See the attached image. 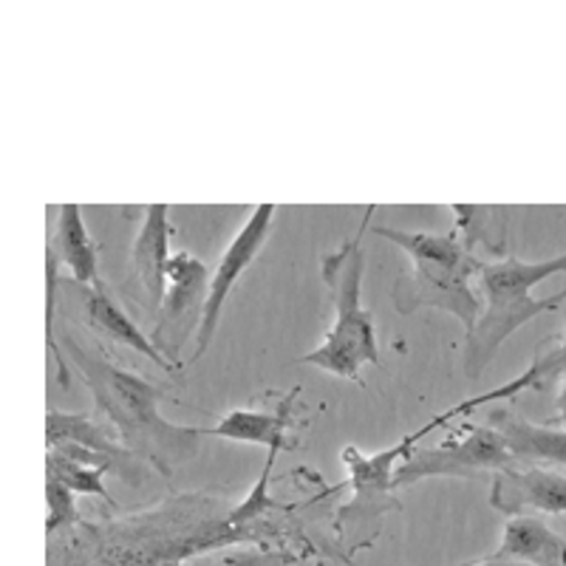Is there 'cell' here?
Returning a JSON list of instances; mask_svg holds the SVG:
<instances>
[{"mask_svg":"<svg viewBox=\"0 0 566 566\" xmlns=\"http://www.w3.org/2000/svg\"><path fill=\"white\" fill-rule=\"evenodd\" d=\"M63 354H69L88 391L97 399L103 417L119 433V442L134 453L139 462L159 470L161 476H174L176 464L187 462L199 453L205 428L174 424L159 413L161 391L142 380L139 374L114 366L99 354L83 348V343L71 335L63 337Z\"/></svg>","mask_w":566,"mask_h":566,"instance_id":"cell-1","label":"cell"},{"mask_svg":"<svg viewBox=\"0 0 566 566\" xmlns=\"http://www.w3.org/2000/svg\"><path fill=\"white\" fill-rule=\"evenodd\" d=\"M482 315L464 340V371L479 380L510 337L544 312L566 303V252L547 261L504 258L479 270Z\"/></svg>","mask_w":566,"mask_h":566,"instance_id":"cell-2","label":"cell"},{"mask_svg":"<svg viewBox=\"0 0 566 566\" xmlns=\"http://www.w3.org/2000/svg\"><path fill=\"white\" fill-rule=\"evenodd\" d=\"M374 235L402 247L411 255V272L394 283V306L399 315H413L422 306H431V310L451 312L468 332L473 328L482 315V301L470 286V277L479 275L482 261L462 244L457 232L433 235V232L374 227Z\"/></svg>","mask_w":566,"mask_h":566,"instance_id":"cell-3","label":"cell"},{"mask_svg":"<svg viewBox=\"0 0 566 566\" xmlns=\"http://www.w3.org/2000/svg\"><path fill=\"white\" fill-rule=\"evenodd\" d=\"M371 212L374 207H368L357 235L346 239L335 252L323 258V281L335 292V323L315 352L297 357L301 366H315L352 382H360L363 366L380 363L374 315L363 306V272H366L363 232H366Z\"/></svg>","mask_w":566,"mask_h":566,"instance_id":"cell-4","label":"cell"},{"mask_svg":"<svg viewBox=\"0 0 566 566\" xmlns=\"http://www.w3.org/2000/svg\"><path fill=\"white\" fill-rule=\"evenodd\" d=\"M513 464L515 459L510 457L507 444L490 424H464L462 433L439 448H413L394 470V488H408L437 476L476 479Z\"/></svg>","mask_w":566,"mask_h":566,"instance_id":"cell-5","label":"cell"},{"mask_svg":"<svg viewBox=\"0 0 566 566\" xmlns=\"http://www.w3.org/2000/svg\"><path fill=\"white\" fill-rule=\"evenodd\" d=\"M207 290H210V272L199 258L190 255V252L170 255L165 295H161L159 310H156L150 343L174 368H181V348L199 332L201 317H205Z\"/></svg>","mask_w":566,"mask_h":566,"instance_id":"cell-6","label":"cell"},{"mask_svg":"<svg viewBox=\"0 0 566 566\" xmlns=\"http://www.w3.org/2000/svg\"><path fill=\"white\" fill-rule=\"evenodd\" d=\"M275 205H258L252 210V216L247 219V224L241 227L239 235L230 241V247L224 250L221 261L216 264L210 275V290H207V303H205V317H201V326L196 332V352L193 360H201L210 348V343L216 340V332H219L221 310H224L227 297L232 295L235 283L241 281L247 270L252 266V261L258 258V252L264 250L266 239H270V227L275 221Z\"/></svg>","mask_w":566,"mask_h":566,"instance_id":"cell-7","label":"cell"},{"mask_svg":"<svg viewBox=\"0 0 566 566\" xmlns=\"http://www.w3.org/2000/svg\"><path fill=\"white\" fill-rule=\"evenodd\" d=\"M453 417H462L459 406L451 408V411L439 413L431 422L422 424L419 431H413L411 437L399 439L394 448H388V451L382 453H374V457H363L360 451L346 448V451H343V464L348 468V476H352L354 490H357V499H354L352 507L346 510H380V502L388 495V490L394 488V470H397V464L417 448L419 439H424L431 431H437L439 424H444Z\"/></svg>","mask_w":566,"mask_h":566,"instance_id":"cell-8","label":"cell"},{"mask_svg":"<svg viewBox=\"0 0 566 566\" xmlns=\"http://www.w3.org/2000/svg\"><path fill=\"white\" fill-rule=\"evenodd\" d=\"M60 295H65L74 306H77L80 317H83L85 326H88L91 332H97L105 340L119 343V346L130 348V352L142 354V357H148V360L154 363V366H159L161 371H179V368L170 366V363L156 352L150 337L145 335L119 306H116L114 297L105 292V286L103 290H88V286H80V283L74 281H60Z\"/></svg>","mask_w":566,"mask_h":566,"instance_id":"cell-9","label":"cell"},{"mask_svg":"<svg viewBox=\"0 0 566 566\" xmlns=\"http://www.w3.org/2000/svg\"><path fill=\"white\" fill-rule=\"evenodd\" d=\"M490 504L499 513L522 515L538 510L549 515H566V476L547 468H504L490 484Z\"/></svg>","mask_w":566,"mask_h":566,"instance_id":"cell-10","label":"cell"},{"mask_svg":"<svg viewBox=\"0 0 566 566\" xmlns=\"http://www.w3.org/2000/svg\"><path fill=\"white\" fill-rule=\"evenodd\" d=\"M45 442H49V448H57V444H80V448H88V451L111 459V464L116 468V476L125 479L134 488H142V482L148 476L145 462H139L125 444L114 442L105 433V424L91 417V413L49 411L45 413Z\"/></svg>","mask_w":566,"mask_h":566,"instance_id":"cell-11","label":"cell"},{"mask_svg":"<svg viewBox=\"0 0 566 566\" xmlns=\"http://www.w3.org/2000/svg\"><path fill=\"white\" fill-rule=\"evenodd\" d=\"M168 205H150L145 210V221L134 241V275L142 283V292L148 297L154 310H159L161 295H165V277H168L170 261V239H174V227H170Z\"/></svg>","mask_w":566,"mask_h":566,"instance_id":"cell-12","label":"cell"},{"mask_svg":"<svg viewBox=\"0 0 566 566\" xmlns=\"http://www.w3.org/2000/svg\"><path fill=\"white\" fill-rule=\"evenodd\" d=\"M507 444L510 457L518 462H549L566 464V431L564 428H549V424H535L524 419L522 413L495 408L488 413V422Z\"/></svg>","mask_w":566,"mask_h":566,"instance_id":"cell-13","label":"cell"},{"mask_svg":"<svg viewBox=\"0 0 566 566\" xmlns=\"http://www.w3.org/2000/svg\"><path fill=\"white\" fill-rule=\"evenodd\" d=\"M493 560H513L524 566H566V541L533 515H513L504 524L502 544Z\"/></svg>","mask_w":566,"mask_h":566,"instance_id":"cell-14","label":"cell"},{"mask_svg":"<svg viewBox=\"0 0 566 566\" xmlns=\"http://www.w3.org/2000/svg\"><path fill=\"white\" fill-rule=\"evenodd\" d=\"M295 397L297 388L286 394V399L277 402L275 411H255V408L230 411L216 428H205V437H219L244 444H264L266 451L281 453L286 448V428L292 422V402H295Z\"/></svg>","mask_w":566,"mask_h":566,"instance_id":"cell-15","label":"cell"},{"mask_svg":"<svg viewBox=\"0 0 566 566\" xmlns=\"http://www.w3.org/2000/svg\"><path fill=\"white\" fill-rule=\"evenodd\" d=\"M49 247L60 258V264L69 266L74 283L88 286V290H103V281H99V247L88 235L83 210L77 205L60 207L57 230H54V241Z\"/></svg>","mask_w":566,"mask_h":566,"instance_id":"cell-16","label":"cell"},{"mask_svg":"<svg viewBox=\"0 0 566 566\" xmlns=\"http://www.w3.org/2000/svg\"><path fill=\"white\" fill-rule=\"evenodd\" d=\"M560 374H566V337L555 348L538 354L533 366H530L524 374H518L515 380L504 382V386L493 388L490 394H482V397L473 399V406L482 408V406H488V402H493V399L515 397V394L530 391V388H544L549 380L560 377Z\"/></svg>","mask_w":566,"mask_h":566,"instance_id":"cell-17","label":"cell"},{"mask_svg":"<svg viewBox=\"0 0 566 566\" xmlns=\"http://www.w3.org/2000/svg\"><path fill=\"white\" fill-rule=\"evenodd\" d=\"M45 479H54L74 495H99V499L111 502L108 490H105V470L74 462L60 451H49V457H45Z\"/></svg>","mask_w":566,"mask_h":566,"instance_id":"cell-18","label":"cell"},{"mask_svg":"<svg viewBox=\"0 0 566 566\" xmlns=\"http://www.w3.org/2000/svg\"><path fill=\"white\" fill-rule=\"evenodd\" d=\"M60 258L54 255V250L49 247L45 250V346L52 352L54 363H57L60 371V386H71V374L69 363H65L63 346L57 343V332H54V321H57V295H60Z\"/></svg>","mask_w":566,"mask_h":566,"instance_id":"cell-19","label":"cell"},{"mask_svg":"<svg viewBox=\"0 0 566 566\" xmlns=\"http://www.w3.org/2000/svg\"><path fill=\"white\" fill-rule=\"evenodd\" d=\"M45 502H49V518H45V533L49 535L63 533V530L80 524L77 495L60 482H54V479H45Z\"/></svg>","mask_w":566,"mask_h":566,"instance_id":"cell-20","label":"cell"},{"mask_svg":"<svg viewBox=\"0 0 566 566\" xmlns=\"http://www.w3.org/2000/svg\"><path fill=\"white\" fill-rule=\"evenodd\" d=\"M558 422H560V428L566 431V382H564V388H560V397H558Z\"/></svg>","mask_w":566,"mask_h":566,"instance_id":"cell-21","label":"cell"},{"mask_svg":"<svg viewBox=\"0 0 566 566\" xmlns=\"http://www.w3.org/2000/svg\"><path fill=\"white\" fill-rule=\"evenodd\" d=\"M470 566H524V564H513V560H493V558H484L479 564H470Z\"/></svg>","mask_w":566,"mask_h":566,"instance_id":"cell-22","label":"cell"}]
</instances>
